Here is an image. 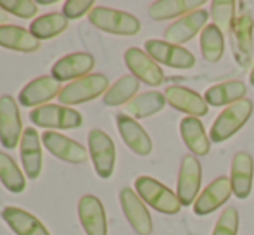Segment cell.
Listing matches in <instances>:
<instances>
[{"label": "cell", "mask_w": 254, "mask_h": 235, "mask_svg": "<svg viewBox=\"0 0 254 235\" xmlns=\"http://www.w3.org/2000/svg\"><path fill=\"white\" fill-rule=\"evenodd\" d=\"M78 218L87 235H107V216L101 199L83 195L78 202Z\"/></svg>", "instance_id": "20"}, {"label": "cell", "mask_w": 254, "mask_h": 235, "mask_svg": "<svg viewBox=\"0 0 254 235\" xmlns=\"http://www.w3.org/2000/svg\"><path fill=\"white\" fill-rule=\"evenodd\" d=\"M116 126H118V131H120L121 138H123V142L127 144V147L130 149L131 152H135L137 156L151 154L152 140L137 119L120 113V115L116 116Z\"/></svg>", "instance_id": "18"}, {"label": "cell", "mask_w": 254, "mask_h": 235, "mask_svg": "<svg viewBox=\"0 0 254 235\" xmlns=\"http://www.w3.org/2000/svg\"><path fill=\"white\" fill-rule=\"evenodd\" d=\"M23 123H21L19 106L10 95L0 97V144L5 149H16L23 137Z\"/></svg>", "instance_id": "8"}, {"label": "cell", "mask_w": 254, "mask_h": 235, "mask_svg": "<svg viewBox=\"0 0 254 235\" xmlns=\"http://www.w3.org/2000/svg\"><path fill=\"white\" fill-rule=\"evenodd\" d=\"M164 106H166V95L163 92H144L128 102L127 115L133 119H144V118L154 116L156 113L163 111Z\"/></svg>", "instance_id": "29"}, {"label": "cell", "mask_w": 254, "mask_h": 235, "mask_svg": "<svg viewBox=\"0 0 254 235\" xmlns=\"http://www.w3.org/2000/svg\"><path fill=\"white\" fill-rule=\"evenodd\" d=\"M88 21L99 30L120 37H135L142 28L133 14L113 7H94L88 14Z\"/></svg>", "instance_id": "2"}, {"label": "cell", "mask_w": 254, "mask_h": 235, "mask_svg": "<svg viewBox=\"0 0 254 235\" xmlns=\"http://www.w3.org/2000/svg\"><path fill=\"white\" fill-rule=\"evenodd\" d=\"M109 90V80L101 73L88 74L81 80L71 81L61 90L59 102L63 106H76L83 102H90L97 97H104V94Z\"/></svg>", "instance_id": "5"}, {"label": "cell", "mask_w": 254, "mask_h": 235, "mask_svg": "<svg viewBox=\"0 0 254 235\" xmlns=\"http://www.w3.org/2000/svg\"><path fill=\"white\" fill-rule=\"evenodd\" d=\"M239 225H241V216H239L237 208L228 206L216 220L213 235H237Z\"/></svg>", "instance_id": "35"}, {"label": "cell", "mask_w": 254, "mask_h": 235, "mask_svg": "<svg viewBox=\"0 0 254 235\" xmlns=\"http://www.w3.org/2000/svg\"><path fill=\"white\" fill-rule=\"evenodd\" d=\"M125 64L130 69V73L138 81L149 85V87H159L164 81V73L161 66L149 58L145 51L138 47H130L125 52Z\"/></svg>", "instance_id": "11"}, {"label": "cell", "mask_w": 254, "mask_h": 235, "mask_svg": "<svg viewBox=\"0 0 254 235\" xmlns=\"http://www.w3.org/2000/svg\"><path fill=\"white\" fill-rule=\"evenodd\" d=\"M202 181V168L201 163L195 156L187 154L184 156L180 165V173H178L177 183V195L180 199L182 206H194L195 199L199 197Z\"/></svg>", "instance_id": "9"}, {"label": "cell", "mask_w": 254, "mask_h": 235, "mask_svg": "<svg viewBox=\"0 0 254 235\" xmlns=\"http://www.w3.org/2000/svg\"><path fill=\"white\" fill-rule=\"evenodd\" d=\"M0 216L16 235H52L37 216L16 206L3 208Z\"/></svg>", "instance_id": "23"}, {"label": "cell", "mask_w": 254, "mask_h": 235, "mask_svg": "<svg viewBox=\"0 0 254 235\" xmlns=\"http://www.w3.org/2000/svg\"><path fill=\"white\" fill-rule=\"evenodd\" d=\"M246 94H248V87L244 81L230 80L207 88L204 92V101L207 106H213V108H223V106L228 108V106L246 99Z\"/></svg>", "instance_id": "25"}, {"label": "cell", "mask_w": 254, "mask_h": 235, "mask_svg": "<svg viewBox=\"0 0 254 235\" xmlns=\"http://www.w3.org/2000/svg\"><path fill=\"white\" fill-rule=\"evenodd\" d=\"M145 52L157 64H164L175 69H190L195 64V56L184 45H175L166 40H147Z\"/></svg>", "instance_id": "7"}, {"label": "cell", "mask_w": 254, "mask_h": 235, "mask_svg": "<svg viewBox=\"0 0 254 235\" xmlns=\"http://www.w3.org/2000/svg\"><path fill=\"white\" fill-rule=\"evenodd\" d=\"M88 156L99 178L107 180L113 176L116 166V145L104 130L94 128L88 131Z\"/></svg>", "instance_id": "6"}, {"label": "cell", "mask_w": 254, "mask_h": 235, "mask_svg": "<svg viewBox=\"0 0 254 235\" xmlns=\"http://www.w3.org/2000/svg\"><path fill=\"white\" fill-rule=\"evenodd\" d=\"M95 66V59L88 52H74V54H67L59 60L51 69V76L56 78L57 81H76L81 78L88 76L90 71Z\"/></svg>", "instance_id": "15"}, {"label": "cell", "mask_w": 254, "mask_h": 235, "mask_svg": "<svg viewBox=\"0 0 254 235\" xmlns=\"http://www.w3.org/2000/svg\"><path fill=\"white\" fill-rule=\"evenodd\" d=\"M94 7L95 5L92 0H67V2H64L63 14L67 19H78L85 14H90Z\"/></svg>", "instance_id": "36"}, {"label": "cell", "mask_w": 254, "mask_h": 235, "mask_svg": "<svg viewBox=\"0 0 254 235\" xmlns=\"http://www.w3.org/2000/svg\"><path fill=\"white\" fill-rule=\"evenodd\" d=\"M61 90V83L52 76H38L35 80H31L28 85H24L19 92V101L21 106L24 108H40L45 106L49 101H52L54 97H59Z\"/></svg>", "instance_id": "16"}, {"label": "cell", "mask_w": 254, "mask_h": 235, "mask_svg": "<svg viewBox=\"0 0 254 235\" xmlns=\"http://www.w3.org/2000/svg\"><path fill=\"white\" fill-rule=\"evenodd\" d=\"M232 192V183L228 176H218L213 180L206 188L199 194V197L194 202V213L197 216H206L209 213L216 211L218 208L228 202Z\"/></svg>", "instance_id": "19"}, {"label": "cell", "mask_w": 254, "mask_h": 235, "mask_svg": "<svg viewBox=\"0 0 254 235\" xmlns=\"http://www.w3.org/2000/svg\"><path fill=\"white\" fill-rule=\"evenodd\" d=\"M207 19H209V12L206 9H199L194 12L187 14V16L180 17L175 23H171L164 31L166 42L175 45H184L189 40L195 37L199 31H202L207 26Z\"/></svg>", "instance_id": "17"}, {"label": "cell", "mask_w": 254, "mask_h": 235, "mask_svg": "<svg viewBox=\"0 0 254 235\" xmlns=\"http://www.w3.org/2000/svg\"><path fill=\"white\" fill-rule=\"evenodd\" d=\"M254 176V159L249 152H237L232 159L230 183L232 192L237 199H248L253 190Z\"/></svg>", "instance_id": "22"}, {"label": "cell", "mask_w": 254, "mask_h": 235, "mask_svg": "<svg viewBox=\"0 0 254 235\" xmlns=\"http://www.w3.org/2000/svg\"><path fill=\"white\" fill-rule=\"evenodd\" d=\"M3 23H7V12H3V10L0 9V26H2Z\"/></svg>", "instance_id": "38"}, {"label": "cell", "mask_w": 254, "mask_h": 235, "mask_svg": "<svg viewBox=\"0 0 254 235\" xmlns=\"http://www.w3.org/2000/svg\"><path fill=\"white\" fill-rule=\"evenodd\" d=\"M230 37L235 60L241 64V67H248L254 51V19L251 14L244 12L235 19Z\"/></svg>", "instance_id": "13"}, {"label": "cell", "mask_w": 254, "mask_h": 235, "mask_svg": "<svg viewBox=\"0 0 254 235\" xmlns=\"http://www.w3.org/2000/svg\"><path fill=\"white\" fill-rule=\"evenodd\" d=\"M253 111L254 104L249 99H242V101L225 108L214 119L213 126H211V142L218 144V142H225L228 138H232L248 123L249 118L253 116Z\"/></svg>", "instance_id": "3"}, {"label": "cell", "mask_w": 254, "mask_h": 235, "mask_svg": "<svg viewBox=\"0 0 254 235\" xmlns=\"http://www.w3.org/2000/svg\"><path fill=\"white\" fill-rule=\"evenodd\" d=\"M235 7L237 2L234 0H214L211 2V17H213V24H216L225 35V38L230 37L232 28L235 23Z\"/></svg>", "instance_id": "33"}, {"label": "cell", "mask_w": 254, "mask_h": 235, "mask_svg": "<svg viewBox=\"0 0 254 235\" xmlns=\"http://www.w3.org/2000/svg\"><path fill=\"white\" fill-rule=\"evenodd\" d=\"M249 83H251V85H253V88H254V66H253L251 73H249Z\"/></svg>", "instance_id": "39"}, {"label": "cell", "mask_w": 254, "mask_h": 235, "mask_svg": "<svg viewBox=\"0 0 254 235\" xmlns=\"http://www.w3.org/2000/svg\"><path fill=\"white\" fill-rule=\"evenodd\" d=\"M166 95V102L175 108L177 111H182L185 115L192 118H201L206 116L209 111V106L206 104L204 97L197 94V92L190 90V88H185L182 85H171L164 90Z\"/></svg>", "instance_id": "21"}, {"label": "cell", "mask_w": 254, "mask_h": 235, "mask_svg": "<svg viewBox=\"0 0 254 235\" xmlns=\"http://www.w3.org/2000/svg\"><path fill=\"white\" fill-rule=\"evenodd\" d=\"M140 81L133 76V74H125L114 85H111L109 90L104 94L102 102L107 108H118V106L128 104L137 97Z\"/></svg>", "instance_id": "30"}, {"label": "cell", "mask_w": 254, "mask_h": 235, "mask_svg": "<svg viewBox=\"0 0 254 235\" xmlns=\"http://www.w3.org/2000/svg\"><path fill=\"white\" fill-rule=\"evenodd\" d=\"M135 192L145 204H149L152 209L163 213V215H177L182 209L178 195L152 176H138L135 180Z\"/></svg>", "instance_id": "1"}, {"label": "cell", "mask_w": 254, "mask_h": 235, "mask_svg": "<svg viewBox=\"0 0 254 235\" xmlns=\"http://www.w3.org/2000/svg\"><path fill=\"white\" fill-rule=\"evenodd\" d=\"M204 3V0H157L149 7V16L156 21H168L175 17L180 19L194 10H199Z\"/></svg>", "instance_id": "27"}, {"label": "cell", "mask_w": 254, "mask_h": 235, "mask_svg": "<svg viewBox=\"0 0 254 235\" xmlns=\"http://www.w3.org/2000/svg\"><path fill=\"white\" fill-rule=\"evenodd\" d=\"M0 47L16 52H37L40 51V40H37L30 30H24L17 24H2Z\"/></svg>", "instance_id": "26"}, {"label": "cell", "mask_w": 254, "mask_h": 235, "mask_svg": "<svg viewBox=\"0 0 254 235\" xmlns=\"http://www.w3.org/2000/svg\"><path fill=\"white\" fill-rule=\"evenodd\" d=\"M67 26H69V19L63 12H49L31 21L30 33L37 40H51V38H56L61 33H64Z\"/></svg>", "instance_id": "28"}, {"label": "cell", "mask_w": 254, "mask_h": 235, "mask_svg": "<svg viewBox=\"0 0 254 235\" xmlns=\"http://www.w3.org/2000/svg\"><path fill=\"white\" fill-rule=\"evenodd\" d=\"M42 144L47 149L54 158L61 159L64 163H71V165H81L88 159V151L76 140L66 137L57 131H44L42 133Z\"/></svg>", "instance_id": "10"}, {"label": "cell", "mask_w": 254, "mask_h": 235, "mask_svg": "<svg viewBox=\"0 0 254 235\" xmlns=\"http://www.w3.org/2000/svg\"><path fill=\"white\" fill-rule=\"evenodd\" d=\"M42 135L35 128H24L23 137L19 144V158L23 165L24 175L30 180H37L42 175V165H44V156H42Z\"/></svg>", "instance_id": "14"}, {"label": "cell", "mask_w": 254, "mask_h": 235, "mask_svg": "<svg viewBox=\"0 0 254 235\" xmlns=\"http://www.w3.org/2000/svg\"><path fill=\"white\" fill-rule=\"evenodd\" d=\"M0 9L21 19H33L38 12V3L33 0H0Z\"/></svg>", "instance_id": "34"}, {"label": "cell", "mask_w": 254, "mask_h": 235, "mask_svg": "<svg viewBox=\"0 0 254 235\" xmlns=\"http://www.w3.org/2000/svg\"><path fill=\"white\" fill-rule=\"evenodd\" d=\"M30 119L33 124L49 130H74L83 124V116L76 109L63 104H45L31 109Z\"/></svg>", "instance_id": "4"}, {"label": "cell", "mask_w": 254, "mask_h": 235, "mask_svg": "<svg viewBox=\"0 0 254 235\" xmlns=\"http://www.w3.org/2000/svg\"><path fill=\"white\" fill-rule=\"evenodd\" d=\"M0 181L12 194H21L26 190V175L5 152H0Z\"/></svg>", "instance_id": "32"}, {"label": "cell", "mask_w": 254, "mask_h": 235, "mask_svg": "<svg viewBox=\"0 0 254 235\" xmlns=\"http://www.w3.org/2000/svg\"><path fill=\"white\" fill-rule=\"evenodd\" d=\"M180 135L184 144L189 147V151L192 152V156L195 158H202V156L209 154L211 142L207 137L204 124L199 118L187 116L180 121Z\"/></svg>", "instance_id": "24"}, {"label": "cell", "mask_w": 254, "mask_h": 235, "mask_svg": "<svg viewBox=\"0 0 254 235\" xmlns=\"http://www.w3.org/2000/svg\"><path fill=\"white\" fill-rule=\"evenodd\" d=\"M57 0H38V5H54V3H56Z\"/></svg>", "instance_id": "37"}, {"label": "cell", "mask_w": 254, "mask_h": 235, "mask_svg": "<svg viewBox=\"0 0 254 235\" xmlns=\"http://www.w3.org/2000/svg\"><path fill=\"white\" fill-rule=\"evenodd\" d=\"M120 204L127 216L128 223L138 235H151L152 232V218L145 202L138 197V194L130 187L121 188Z\"/></svg>", "instance_id": "12"}, {"label": "cell", "mask_w": 254, "mask_h": 235, "mask_svg": "<svg viewBox=\"0 0 254 235\" xmlns=\"http://www.w3.org/2000/svg\"><path fill=\"white\" fill-rule=\"evenodd\" d=\"M201 52L207 62H218L225 54V35L216 24L209 23L201 31Z\"/></svg>", "instance_id": "31"}]
</instances>
